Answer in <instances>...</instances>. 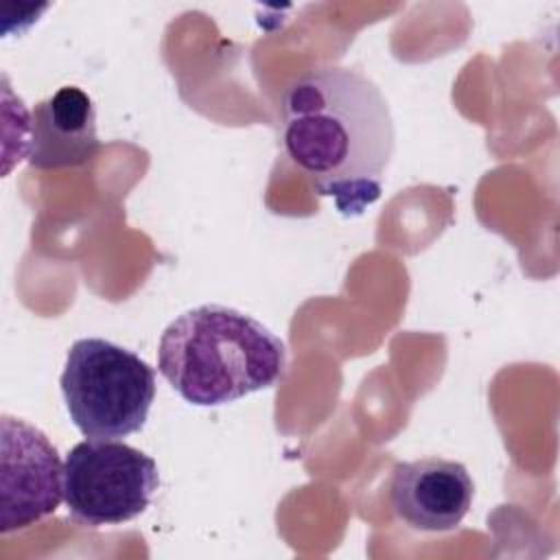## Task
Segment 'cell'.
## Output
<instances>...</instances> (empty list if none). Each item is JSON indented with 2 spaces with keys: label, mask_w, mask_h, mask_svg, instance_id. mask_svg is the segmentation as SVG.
I'll return each instance as SVG.
<instances>
[{
  "label": "cell",
  "mask_w": 560,
  "mask_h": 560,
  "mask_svg": "<svg viewBox=\"0 0 560 560\" xmlns=\"http://www.w3.org/2000/svg\"><path fill=\"white\" fill-rule=\"evenodd\" d=\"M289 160L343 217H359L383 192L396 147L389 105L361 70L319 66L295 77L280 98Z\"/></svg>",
  "instance_id": "6da1fadb"
},
{
  "label": "cell",
  "mask_w": 560,
  "mask_h": 560,
  "mask_svg": "<svg viewBox=\"0 0 560 560\" xmlns=\"http://www.w3.org/2000/svg\"><path fill=\"white\" fill-rule=\"evenodd\" d=\"M287 368L278 335L252 315L201 304L175 317L158 343V370L197 407H217L273 387Z\"/></svg>",
  "instance_id": "7a4b0ae2"
},
{
  "label": "cell",
  "mask_w": 560,
  "mask_h": 560,
  "mask_svg": "<svg viewBox=\"0 0 560 560\" xmlns=\"http://www.w3.org/2000/svg\"><path fill=\"white\" fill-rule=\"evenodd\" d=\"M59 383L70 420L85 438L118 440L140 431L155 398L153 368L101 337L70 346Z\"/></svg>",
  "instance_id": "3957f363"
},
{
  "label": "cell",
  "mask_w": 560,
  "mask_h": 560,
  "mask_svg": "<svg viewBox=\"0 0 560 560\" xmlns=\"http://www.w3.org/2000/svg\"><path fill=\"white\" fill-rule=\"evenodd\" d=\"M160 486L155 462L118 440L90 438L63 462L68 514L90 527L118 525L142 514Z\"/></svg>",
  "instance_id": "277c9868"
},
{
  "label": "cell",
  "mask_w": 560,
  "mask_h": 560,
  "mask_svg": "<svg viewBox=\"0 0 560 560\" xmlns=\"http://www.w3.org/2000/svg\"><path fill=\"white\" fill-rule=\"evenodd\" d=\"M0 532L24 529L52 514L63 499V464L50 440L33 424L2 416Z\"/></svg>",
  "instance_id": "5b68a950"
},
{
  "label": "cell",
  "mask_w": 560,
  "mask_h": 560,
  "mask_svg": "<svg viewBox=\"0 0 560 560\" xmlns=\"http://www.w3.org/2000/svg\"><path fill=\"white\" fill-rule=\"evenodd\" d=\"M475 483L464 464L424 457L400 462L392 470L389 503L394 514L418 532H451L470 510Z\"/></svg>",
  "instance_id": "8992f818"
},
{
  "label": "cell",
  "mask_w": 560,
  "mask_h": 560,
  "mask_svg": "<svg viewBox=\"0 0 560 560\" xmlns=\"http://www.w3.org/2000/svg\"><path fill=\"white\" fill-rule=\"evenodd\" d=\"M98 147L96 112L81 88L63 85L28 112L24 158L31 166H79L92 160Z\"/></svg>",
  "instance_id": "52a82bcc"
}]
</instances>
